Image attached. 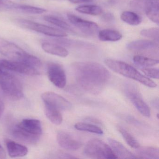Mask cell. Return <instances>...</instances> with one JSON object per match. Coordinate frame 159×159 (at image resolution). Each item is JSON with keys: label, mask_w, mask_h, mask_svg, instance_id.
I'll return each mask as SVG.
<instances>
[{"label": "cell", "mask_w": 159, "mask_h": 159, "mask_svg": "<svg viewBox=\"0 0 159 159\" xmlns=\"http://www.w3.org/2000/svg\"><path fill=\"white\" fill-rule=\"evenodd\" d=\"M71 67L79 85L91 93H100L110 80L109 70L99 63L74 62Z\"/></svg>", "instance_id": "6da1fadb"}, {"label": "cell", "mask_w": 159, "mask_h": 159, "mask_svg": "<svg viewBox=\"0 0 159 159\" xmlns=\"http://www.w3.org/2000/svg\"><path fill=\"white\" fill-rule=\"evenodd\" d=\"M152 106L155 107L157 109H159V100H158V98L153 100V101H152Z\"/></svg>", "instance_id": "e575fe53"}, {"label": "cell", "mask_w": 159, "mask_h": 159, "mask_svg": "<svg viewBox=\"0 0 159 159\" xmlns=\"http://www.w3.org/2000/svg\"><path fill=\"white\" fill-rule=\"evenodd\" d=\"M0 54L10 60L23 62L36 68L41 65L39 58L30 54L18 45L1 38H0Z\"/></svg>", "instance_id": "3957f363"}, {"label": "cell", "mask_w": 159, "mask_h": 159, "mask_svg": "<svg viewBox=\"0 0 159 159\" xmlns=\"http://www.w3.org/2000/svg\"><path fill=\"white\" fill-rule=\"evenodd\" d=\"M0 67L4 69L18 72L29 76H35L39 74L37 68L23 62L11 60L1 59Z\"/></svg>", "instance_id": "30bf717a"}, {"label": "cell", "mask_w": 159, "mask_h": 159, "mask_svg": "<svg viewBox=\"0 0 159 159\" xmlns=\"http://www.w3.org/2000/svg\"><path fill=\"white\" fill-rule=\"evenodd\" d=\"M102 19L104 22L107 23H111L114 21V16L111 13L108 12L104 14L102 16Z\"/></svg>", "instance_id": "1f68e13d"}, {"label": "cell", "mask_w": 159, "mask_h": 159, "mask_svg": "<svg viewBox=\"0 0 159 159\" xmlns=\"http://www.w3.org/2000/svg\"><path fill=\"white\" fill-rule=\"evenodd\" d=\"M42 48L46 52L59 57H66L69 54L68 51L66 48L55 43L43 42L42 44Z\"/></svg>", "instance_id": "ac0fdd59"}, {"label": "cell", "mask_w": 159, "mask_h": 159, "mask_svg": "<svg viewBox=\"0 0 159 159\" xmlns=\"http://www.w3.org/2000/svg\"><path fill=\"white\" fill-rule=\"evenodd\" d=\"M15 11L29 14L38 15L43 13L46 12V10L43 8L34 7L30 5L17 4Z\"/></svg>", "instance_id": "83f0119b"}, {"label": "cell", "mask_w": 159, "mask_h": 159, "mask_svg": "<svg viewBox=\"0 0 159 159\" xmlns=\"http://www.w3.org/2000/svg\"><path fill=\"white\" fill-rule=\"evenodd\" d=\"M76 11L80 13L91 16H98L103 12V10L100 6L95 5H85L79 6Z\"/></svg>", "instance_id": "cb8c5ba5"}, {"label": "cell", "mask_w": 159, "mask_h": 159, "mask_svg": "<svg viewBox=\"0 0 159 159\" xmlns=\"http://www.w3.org/2000/svg\"><path fill=\"white\" fill-rule=\"evenodd\" d=\"M84 153L93 159H117L111 147L97 139H93L87 142Z\"/></svg>", "instance_id": "8992f818"}, {"label": "cell", "mask_w": 159, "mask_h": 159, "mask_svg": "<svg viewBox=\"0 0 159 159\" xmlns=\"http://www.w3.org/2000/svg\"><path fill=\"white\" fill-rule=\"evenodd\" d=\"M42 98L45 105L59 111H69L72 107L70 102L60 95L53 92H45L42 94Z\"/></svg>", "instance_id": "8fae6325"}, {"label": "cell", "mask_w": 159, "mask_h": 159, "mask_svg": "<svg viewBox=\"0 0 159 159\" xmlns=\"http://www.w3.org/2000/svg\"><path fill=\"white\" fill-rule=\"evenodd\" d=\"M142 72L148 77L154 79H159V69L154 68L144 67L141 69Z\"/></svg>", "instance_id": "4dcf8cb0"}, {"label": "cell", "mask_w": 159, "mask_h": 159, "mask_svg": "<svg viewBox=\"0 0 159 159\" xmlns=\"http://www.w3.org/2000/svg\"><path fill=\"white\" fill-rule=\"evenodd\" d=\"M6 158V154L3 148L0 144V159H4Z\"/></svg>", "instance_id": "836d02e7"}, {"label": "cell", "mask_w": 159, "mask_h": 159, "mask_svg": "<svg viewBox=\"0 0 159 159\" xmlns=\"http://www.w3.org/2000/svg\"><path fill=\"white\" fill-rule=\"evenodd\" d=\"M45 114L51 122L56 125H59L63 122V116L60 111L45 105Z\"/></svg>", "instance_id": "7402d4cb"}, {"label": "cell", "mask_w": 159, "mask_h": 159, "mask_svg": "<svg viewBox=\"0 0 159 159\" xmlns=\"http://www.w3.org/2000/svg\"><path fill=\"white\" fill-rule=\"evenodd\" d=\"M117 129L120 134L122 136L125 142L131 148L137 149L140 147V145L138 141L127 130L120 126H118Z\"/></svg>", "instance_id": "4316f807"}, {"label": "cell", "mask_w": 159, "mask_h": 159, "mask_svg": "<svg viewBox=\"0 0 159 159\" xmlns=\"http://www.w3.org/2000/svg\"><path fill=\"white\" fill-rule=\"evenodd\" d=\"M67 16L70 22L84 34L93 35L98 31V25L94 22L82 19L71 13L67 14Z\"/></svg>", "instance_id": "7c38bea8"}, {"label": "cell", "mask_w": 159, "mask_h": 159, "mask_svg": "<svg viewBox=\"0 0 159 159\" xmlns=\"http://www.w3.org/2000/svg\"><path fill=\"white\" fill-rule=\"evenodd\" d=\"M158 42L148 40H139L131 42L127 45L129 51L134 52H148L158 49Z\"/></svg>", "instance_id": "5bb4252c"}, {"label": "cell", "mask_w": 159, "mask_h": 159, "mask_svg": "<svg viewBox=\"0 0 159 159\" xmlns=\"http://www.w3.org/2000/svg\"><path fill=\"white\" fill-rule=\"evenodd\" d=\"M120 18L125 23L132 26H137L141 24L142 19L141 16L134 12L126 11L122 13Z\"/></svg>", "instance_id": "603a6c76"}, {"label": "cell", "mask_w": 159, "mask_h": 159, "mask_svg": "<svg viewBox=\"0 0 159 159\" xmlns=\"http://www.w3.org/2000/svg\"><path fill=\"white\" fill-rule=\"evenodd\" d=\"M96 0H69V1L73 3H82L90 2Z\"/></svg>", "instance_id": "d6a6232c"}, {"label": "cell", "mask_w": 159, "mask_h": 159, "mask_svg": "<svg viewBox=\"0 0 159 159\" xmlns=\"http://www.w3.org/2000/svg\"><path fill=\"white\" fill-rule=\"evenodd\" d=\"M57 140L60 147L67 150H77L82 145V142L72 134L64 131L58 132Z\"/></svg>", "instance_id": "4fadbf2b"}, {"label": "cell", "mask_w": 159, "mask_h": 159, "mask_svg": "<svg viewBox=\"0 0 159 159\" xmlns=\"http://www.w3.org/2000/svg\"><path fill=\"white\" fill-rule=\"evenodd\" d=\"M6 146L9 155L12 158L23 157L28 152V150L25 146L11 140H7Z\"/></svg>", "instance_id": "e0dca14e"}, {"label": "cell", "mask_w": 159, "mask_h": 159, "mask_svg": "<svg viewBox=\"0 0 159 159\" xmlns=\"http://www.w3.org/2000/svg\"><path fill=\"white\" fill-rule=\"evenodd\" d=\"M104 62L109 68L116 73L137 81L150 88H154L157 86L154 82L125 62L110 58L105 59Z\"/></svg>", "instance_id": "277c9868"}, {"label": "cell", "mask_w": 159, "mask_h": 159, "mask_svg": "<svg viewBox=\"0 0 159 159\" xmlns=\"http://www.w3.org/2000/svg\"><path fill=\"white\" fill-rule=\"evenodd\" d=\"M4 106L3 102L0 99V117L1 116L2 114L3 113L4 111Z\"/></svg>", "instance_id": "d590c367"}, {"label": "cell", "mask_w": 159, "mask_h": 159, "mask_svg": "<svg viewBox=\"0 0 159 159\" xmlns=\"http://www.w3.org/2000/svg\"><path fill=\"white\" fill-rule=\"evenodd\" d=\"M0 90L11 99L18 100L24 95L22 84L14 75L0 67Z\"/></svg>", "instance_id": "5b68a950"}, {"label": "cell", "mask_w": 159, "mask_h": 159, "mask_svg": "<svg viewBox=\"0 0 159 159\" xmlns=\"http://www.w3.org/2000/svg\"><path fill=\"white\" fill-rule=\"evenodd\" d=\"M140 35L143 37L159 42V29L158 27L150 28L143 30L140 32Z\"/></svg>", "instance_id": "f1b7e54d"}, {"label": "cell", "mask_w": 159, "mask_h": 159, "mask_svg": "<svg viewBox=\"0 0 159 159\" xmlns=\"http://www.w3.org/2000/svg\"><path fill=\"white\" fill-rule=\"evenodd\" d=\"M159 0H146L144 13L148 18L153 23L159 25Z\"/></svg>", "instance_id": "2e32d148"}, {"label": "cell", "mask_w": 159, "mask_h": 159, "mask_svg": "<svg viewBox=\"0 0 159 159\" xmlns=\"http://www.w3.org/2000/svg\"><path fill=\"white\" fill-rule=\"evenodd\" d=\"M41 123L36 119H24L16 125L12 130L15 138L28 144L37 143L41 135Z\"/></svg>", "instance_id": "7a4b0ae2"}, {"label": "cell", "mask_w": 159, "mask_h": 159, "mask_svg": "<svg viewBox=\"0 0 159 159\" xmlns=\"http://www.w3.org/2000/svg\"><path fill=\"white\" fill-rule=\"evenodd\" d=\"M74 127L77 130L80 131L90 132L98 134H102L103 131L100 127L95 125L86 123L79 122L76 123Z\"/></svg>", "instance_id": "d4e9b609"}, {"label": "cell", "mask_w": 159, "mask_h": 159, "mask_svg": "<svg viewBox=\"0 0 159 159\" xmlns=\"http://www.w3.org/2000/svg\"><path fill=\"white\" fill-rule=\"evenodd\" d=\"M43 18L46 22L51 23L54 25L64 30L73 33H76L73 28L69 24H68L64 19L60 17L55 16L49 15L44 16Z\"/></svg>", "instance_id": "44dd1931"}, {"label": "cell", "mask_w": 159, "mask_h": 159, "mask_svg": "<svg viewBox=\"0 0 159 159\" xmlns=\"http://www.w3.org/2000/svg\"><path fill=\"white\" fill-rule=\"evenodd\" d=\"M134 62L136 65L144 67H148L156 66L159 63L158 59L149 58L141 55H136L133 58Z\"/></svg>", "instance_id": "484cf974"}, {"label": "cell", "mask_w": 159, "mask_h": 159, "mask_svg": "<svg viewBox=\"0 0 159 159\" xmlns=\"http://www.w3.org/2000/svg\"><path fill=\"white\" fill-rule=\"evenodd\" d=\"M47 75L50 81L57 87L63 88L66 84V76L65 70L58 63L51 62L47 65Z\"/></svg>", "instance_id": "9c48e42d"}, {"label": "cell", "mask_w": 159, "mask_h": 159, "mask_svg": "<svg viewBox=\"0 0 159 159\" xmlns=\"http://www.w3.org/2000/svg\"><path fill=\"white\" fill-rule=\"evenodd\" d=\"M146 0H132L129 3L130 8L136 11L144 13Z\"/></svg>", "instance_id": "f546056e"}, {"label": "cell", "mask_w": 159, "mask_h": 159, "mask_svg": "<svg viewBox=\"0 0 159 159\" xmlns=\"http://www.w3.org/2000/svg\"><path fill=\"white\" fill-rule=\"evenodd\" d=\"M135 156L139 159H159V149L155 147H139L137 148Z\"/></svg>", "instance_id": "d6986e66"}, {"label": "cell", "mask_w": 159, "mask_h": 159, "mask_svg": "<svg viewBox=\"0 0 159 159\" xmlns=\"http://www.w3.org/2000/svg\"><path fill=\"white\" fill-rule=\"evenodd\" d=\"M98 37L102 41L116 42L120 40L122 38V35L117 30L105 29L99 31Z\"/></svg>", "instance_id": "ffe728a7"}, {"label": "cell", "mask_w": 159, "mask_h": 159, "mask_svg": "<svg viewBox=\"0 0 159 159\" xmlns=\"http://www.w3.org/2000/svg\"><path fill=\"white\" fill-rule=\"evenodd\" d=\"M125 93L136 108L142 115L148 118L150 117V108L142 99L136 86L132 84H127L125 87Z\"/></svg>", "instance_id": "ba28073f"}, {"label": "cell", "mask_w": 159, "mask_h": 159, "mask_svg": "<svg viewBox=\"0 0 159 159\" xmlns=\"http://www.w3.org/2000/svg\"><path fill=\"white\" fill-rule=\"evenodd\" d=\"M110 147L117 158L136 159L135 155L128 150L122 144L112 138L108 139Z\"/></svg>", "instance_id": "9a60e30c"}, {"label": "cell", "mask_w": 159, "mask_h": 159, "mask_svg": "<svg viewBox=\"0 0 159 159\" xmlns=\"http://www.w3.org/2000/svg\"><path fill=\"white\" fill-rule=\"evenodd\" d=\"M16 23L24 28L33 30L41 34L54 38H65L67 36L66 32L55 28L25 19H17Z\"/></svg>", "instance_id": "52a82bcc"}]
</instances>
